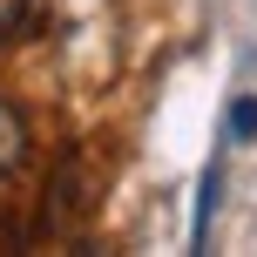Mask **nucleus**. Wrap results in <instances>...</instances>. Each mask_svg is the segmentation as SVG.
<instances>
[{"label": "nucleus", "mask_w": 257, "mask_h": 257, "mask_svg": "<svg viewBox=\"0 0 257 257\" xmlns=\"http://www.w3.org/2000/svg\"><path fill=\"white\" fill-rule=\"evenodd\" d=\"M27 14H34V0H0V41H14L27 27Z\"/></svg>", "instance_id": "nucleus-3"}, {"label": "nucleus", "mask_w": 257, "mask_h": 257, "mask_svg": "<svg viewBox=\"0 0 257 257\" xmlns=\"http://www.w3.org/2000/svg\"><path fill=\"white\" fill-rule=\"evenodd\" d=\"M230 136H237V142L257 136V102H250V95H244V102H230Z\"/></svg>", "instance_id": "nucleus-4"}, {"label": "nucleus", "mask_w": 257, "mask_h": 257, "mask_svg": "<svg viewBox=\"0 0 257 257\" xmlns=\"http://www.w3.org/2000/svg\"><path fill=\"white\" fill-rule=\"evenodd\" d=\"M21 163H27V115L14 102H0V176H14Z\"/></svg>", "instance_id": "nucleus-1"}, {"label": "nucleus", "mask_w": 257, "mask_h": 257, "mask_svg": "<svg viewBox=\"0 0 257 257\" xmlns=\"http://www.w3.org/2000/svg\"><path fill=\"white\" fill-rule=\"evenodd\" d=\"M217 190H223V169L210 163V169H203V190H196V244L210 237V210H217Z\"/></svg>", "instance_id": "nucleus-2"}]
</instances>
